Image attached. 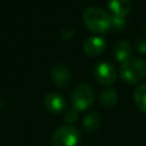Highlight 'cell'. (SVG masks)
I'll return each mask as SVG.
<instances>
[{"mask_svg": "<svg viewBox=\"0 0 146 146\" xmlns=\"http://www.w3.org/2000/svg\"><path fill=\"white\" fill-rule=\"evenodd\" d=\"M127 24V19L124 16L121 15H116V14H112L111 15V26L114 30H122Z\"/></svg>", "mask_w": 146, "mask_h": 146, "instance_id": "cell-14", "label": "cell"}, {"mask_svg": "<svg viewBox=\"0 0 146 146\" xmlns=\"http://www.w3.org/2000/svg\"><path fill=\"white\" fill-rule=\"evenodd\" d=\"M95 79L103 86H111L115 82L117 73L115 67L107 62H99L94 68Z\"/></svg>", "mask_w": 146, "mask_h": 146, "instance_id": "cell-5", "label": "cell"}, {"mask_svg": "<svg viewBox=\"0 0 146 146\" xmlns=\"http://www.w3.org/2000/svg\"><path fill=\"white\" fill-rule=\"evenodd\" d=\"M133 100L136 106L144 113H146V82L139 84L133 92Z\"/></svg>", "mask_w": 146, "mask_h": 146, "instance_id": "cell-13", "label": "cell"}, {"mask_svg": "<svg viewBox=\"0 0 146 146\" xmlns=\"http://www.w3.org/2000/svg\"><path fill=\"white\" fill-rule=\"evenodd\" d=\"M81 139V133L73 124L59 125L52 133L51 143L54 146H76Z\"/></svg>", "mask_w": 146, "mask_h": 146, "instance_id": "cell-3", "label": "cell"}, {"mask_svg": "<svg viewBox=\"0 0 146 146\" xmlns=\"http://www.w3.org/2000/svg\"><path fill=\"white\" fill-rule=\"evenodd\" d=\"M106 47V41L104 38L98 35H92L86 39L83 42V51L88 56H98L100 55Z\"/></svg>", "mask_w": 146, "mask_h": 146, "instance_id": "cell-8", "label": "cell"}, {"mask_svg": "<svg viewBox=\"0 0 146 146\" xmlns=\"http://www.w3.org/2000/svg\"><path fill=\"white\" fill-rule=\"evenodd\" d=\"M94 100L95 91L89 84L86 83L76 86L71 94V104L76 111H84L89 108L94 104Z\"/></svg>", "mask_w": 146, "mask_h": 146, "instance_id": "cell-4", "label": "cell"}, {"mask_svg": "<svg viewBox=\"0 0 146 146\" xmlns=\"http://www.w3.org/2000/svg\"><path fill=\"white\" fill-rule=\"evenodd\" d=\"M108 8L111 9L112 14L124 16L128 15L131 10V1L130 0H108L107 1Z\"/></svg>", "mask_w": 146, "mask_h": 146, "instance_id": "cell-11", "label": "cell"}, {"mask_svg": "<svg viewBox=\"0 0 146 146\" xmlns=\"http://www.w3.org/2000/svg\"><path fill=\"white\" fill-rule=\"evenodd\" d=\"M121 79L129 83L135 84L146 78V62L141 58H129L120 66Z\"/></svg>", "mask_w": 146, "mask_h": 146, "instance_id": "cell-2", "label": "cell"}, {"mask_svg": "<svg viewBox=\"0 0 146 146\" xmlns=\"http://www.w3.org/2000/svg\"><path fill=\"white\" fill-rule=\"evenodd\" d=\"M50 76L52 82L58 88H67L72 82V75L70 70L64 64H55L51 67Z\"/></svg>", "mask_w": 146, "mask_h": 146, "instance_id": "cell-6", "label": "cell"}, {"mask_svg": "<svg viewBox=\"0 0 146 146\" xmlns=\"http://www.w3.org/2000/svg\"><path fill=\"white\" fill-rule=\"evenodd\" d=\"M74 34H75V30L71 26H66L60 31V36H62V39H65V40L73 38Z\"/></svg>", "mask_w": 146, "mask_h": 146, "instance_id": "cell-17", "label": "cell"}, {"mask_svg": "<svg viewBox=\"0 0 146 146\" xmlns=\"http://www.w3.org/2000/svg\"><path fill=\"white\" fill-rule=\"evenodd\" d=\"M82 21L84 25L92 32L104 33L111 26V15L100 7H88L82 13Z\"/></svg>", "mask_w": 146, "mask_h": 146, "instance_id": "cell-1", "label": "cell"}, {"mask_svg": "<svg viewBox=\"0 0 146 146\" xmlns=\"http://www.w3.org/2000/svg\"><path fill=\"white\" fill-rule=\"evenodd\" d=\"M100 122H102V116L98 112H89L84 117H83V121H82V125H83V129L89 132V133H92L95 132L99 125H100Z\"/></svg>", "mask_w": 146, "mask_h": 146, "instance_id": "cell-10", "label": "cell"}, {"mask_svg": "<svg viewBox=\"0 0 146 146\" xmlns=\"http://www.w3.org/2000/svg\"><path fill=\"white\" fill-rule=\"evenodd\" d=\"M132 54V46L127 40H120L114 46V57L119 62H124L130 58Z\"/></svg>", "mask_w": 146, "mask_h": 146, "instance_id": "cell-9", "label": "cell"}, {"mask_svg": "<svg viewBox=\"0 0 146 146\" xmlns=\"http://www.w3.org/2000/svg\"><path fill=\"white\" fill-rule=\"evenodd\" d=\"M99 103L106 108H111V107L115 106L117 103L116 90L112 87H107V88L103 89L99 95Z\"/></svg>", "mask_w": 146, "mask_h": 146, "instance_id": "cell-12", "label": "cell"}, {"mask_svg": "<svg viewBox=\"0 0 146 146\" xmlns=\"http://www.w3.org/2000/svg\"><path fill=\"white\" fill-rule=\"evenodd\" d=\"M79 119V113L75 108H68L65 111L64 113V120L67 122V124H72L74 122H76Z\"/></svg>", "mask_w": 146, "mask_h": 146, "instance_id": "cell-15", "label": "cell"}, {"mask_svg": "<svg viewBox=\"0 0 146 146\" xmlns=\"http://www.w3.org/2000/svg\"><path fill=\"white\" fill-rule=\"evenodd\" d=\"M135 48L139 54L145 55L146 54V36L139 38L135 41Z\"/></svg>", "mask_w": 146, "mask_h": 146, "instance_id": "cell-16", "label": "cell"}, {"mask_svg": "<svg viewBox=\"0 0 146 146\" xmlns=\"http://www.w3.org/2000/svg\"><path fill=\"white\" fill-rule=\"evenodd\" d=\"M43 106L50 113H54V114L62 113V112H64V110L66 107L65 98L60 94L49 92L43 98Z\"/></svg>", "mask_w": 146, "mask_h": 146, "instance_id": "cell-7", "label": "cell"}]
</instances>
